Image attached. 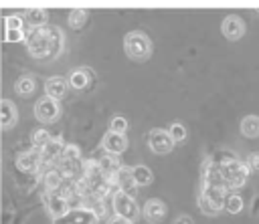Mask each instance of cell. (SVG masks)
<instances>
[{
	"label": "cell",
	"mask_w": 259,
	"mask_h": 224,
	"mask_svg": "<svg viewBox=\"0 0 259 224\" xmlns=\"http://www.w3.org/2000/svg\"><path fill=\"white\" fill-rule=\"evenodd\" d=\"M24 46L32 59L55 61L65 52V32L55 24H47L40 28H26Z\"/></svg>",
	"instance_id": "1"
},
{
	"label": "cell",
	"mask_w": 259,
	"mask_h": 224,
	"mask_svg": "<svg viewBox=\"0 0 259 224\" xmlns=\"http://www.w3.org/2000/svg\"><path fill=\"white\" fill-rule=\"evenodd\" d=\"M154 44L144 30H130L123 36V52L134 63H146L152 57Z\"/></svg>",
	"instance_id": "2"
},
{
	"label": "cell",
	"mask_w": 259,
	"mask_h": 224,
	"mask_svg": "<svg viewBox=\"0 0 259 224\" xmlns=\"http://www.w3.org/2000/svg\"><path fill=\"white\" fill-rule=\"evenodd\" d=\"M227 188L225 186H202L200 194L196 198L198 208L202 214L206 216H217L221 214L223 206H225V196H227Z\"/></svg>",
	"instance_id": "3"
},
{
	"label": "cell",
	"mask_w": 259,
	"mask_h": 224,
	"mask_svg": "<svg viewBox=\"0 0 259 224\" xmlns=\"http://www.w3.org/2000/svg\"><path fill=\"white\" fill-rule=\"evenodd\" d=\"M219 172L223 176V182H225L227 190H239L241 186H245V182L249 178V167L241 159H235V161H229V163L221 165Z\"/></svg>",
	"instance_id": "4"
},
{
	"label": "cell",
	"mask_w": 259,
	"mask_h": 224,
	"mask_svg": "<svg viewBox=\"0 0 259 224\" xmlns=\"http://www.w3.org/2000/svg\"><path fill=\"white\" fill-rule=\"evenodd\" d=\"M111 208H113V214L130 220L132 224L142 216V208L138 206L136 198L130 194H123V192H115L111 196Z\"/></svg>",
	"instance_id": "5"
},
{
	"label": "cell",
	"mask_w": 259,
	"mask_h": 224,
	"mask_svg": "<svg viewBox=\"0 0 259 224\" xmlns=\"http://www.w3.org/2000/svg\"><path fill=\"white\" fill-rule=\"evenodd\" d=\"M34 117L42 125H51V123L59 121V117H61V103L51 99V97H47V95L38 97L36 103H34Z\"/></svg>",
	"instance_id": "6"
},
{
	"label": "cell",
	"mask_w": 259,
	"mask_h": 224,
	"mask_svg": "<svg viewBox=\"0 0 259 224\" xmlns=\"http://www.w3.org/2000/svg\"><path fill=\"white\" fill-rule=\"evenodd\" d=\"M148 147L156 155H166V153H170L174 149V143H172V139H170L166 129L156 127V129H150V133H148Z\"/></svg>",
	"instance_id": "7"
},
{
	"label": "cell",
	"mask_w": 259,
	"mask_h": 224,
	"mask_svg": "<svg viewBox=\"0 0 259 224\" xmlns=\"http://www.w3.org/2000/svg\"><path fill=\"white\" fill-rule=\"evenodd\" d=\"M99 220L95 218V214L89 210V208H85V206H75V208H71L63 218H57V220H53V224H97Z\"/></svg>",
	"instance_id": "8"
},
{
	"label": "cell",
	"mask_w": 259,
	"mask_h": 224,
	"mask_svg": "<svg viewBox=\"0 0 259 224\" xmlns=\"http://www.w3.org/2000/svg\"><path fill=\"white\" fill-rule=\"evenodd\" d=\"M109 182L113 184L115 192H123V194H130V196L136 198L138 186H136V182H134V178H132V170H130L127 165H121V167L109 178Z\"/></svg>",
	"instance_id": "9"
},
{
	"label": "cell",
	"mask_w": 259,
	"mask_h": 224,
	"mask_svg": "<svg viewBox=\"0 0 259 224\" xmlns=\"http://www.w3.org/2000/svg\"><path fill=\"white\" fill-rule=\"evenodd\" d=\"M93 81H95V73L89 67H75L67 75L69 89H73V91H85V89H89V85Z\"/></svg>",
	"instance_id": "10"
},
{
	"label": "cell",
	"mask_w": 259,
	"mask_h": 224,
	"mask_svg": "<svg viewBox=\"0 0 259 224\" xmlns=\"http://www.w3.org/2000/svg\"><path fill=\"white\" fill-rule=\"evenodd\" d=\"M166 214H168V206H166V202L160 200V198H150V200H146V204H144V208H142V216H144V220H146L148 224H160V222L166 218Z\"/></svg>",
	"instance_id": "11"
},
{
	"label": "cell",
	"mask_w": 259,
	"mask_h": 224,
	"mask_svg": "<svg viewBox=\"0 0 259 224\" xmlns=\"http://www.w3.org/2000/svg\"><path fill=\"white\" fill-rule=\"evenodd\" d=\"M42 200H45V208H47V212H49V216L53 220L63 218L71 210V202L65 200V198H61L57 192H45Z\"/></svg>",
	"instance_id": "12"
},
{
	"label": "cell",
	"mask_w": 259,
	"mask_h": 224,
	"mask_svg": "<svg viewBox=\"0 0 259 224\" xmlns=\"http://www.w3.org/2000/svg\"><path fill=\"white\" fill-rule=\"evenodd\" d=\"M45 93H47V97H51V99H55V101L61 103L69 95V83H67V79L63 75L49 77L45 81Z\"/></svg>",
	"instance_id": "13"
},
{
	"label": "cell",
	"mask_w": 259,
	"mask_h": 224,
	"mask_svg": "<svg viewBox=\"0 0 259 224\" xmlns=\"http://www.w3.org/2000/svg\"><path fill=\"white\" fill-rule=\"evenodd\" d=\"M101 147L109 155H121L127 149V135H119V133L107 131L101 137Z\"/></svg>",
	"instance_id": "14"
},
{
	"label": "cell",
	"mask_w": 259,
	"mask_h": 224,
	"mask_svg": "<svg viewBox=\"0 0 259 224\" xmlns=\"http://www.w3.org/2000/svg\"><path fill=\"white\" fill-rule=\"evenodd\" d=\"M63 145H65L63 135H55V137H51V139H49V143L38 151V153H40V163H49V165L59 163V157H61Z\"/></svg>",
	"instance_id": "15"
},
{
	"label": "cell",
	"mask_w": 259,
	"mask_h": 224,
	"mask_svg": "<svg viewBox=\"0 0 259 224\" xmlns=\"http://www.w3.org/2000/svg\"><path fill=\"white\" fill-rule=\"evenodd\" d=\"M16 167L20 170V172H24V174H34V172H38V167H40V153H38V149H26V151H20L18 155H16Z\"/></svg>",
	"instance_id": "16"
},
{
	"label": "cell",
	"mask_w": 259,
	"mask_h": 224,
	"mask_svg": "<svg viewBox=\"0 0 259 224\" xmlns=\"http://www.w3.org/2000/svg\"><path fill=\"white\" fill-rule=\"evenodd\" d=\"M221 30L223 34L229 38V40H239L243 34H245V22L241 16H235V14H229L223 18L221 22Z\"/></svg>",
	"instance_id": "17"
},
{
	"label": "cell",
	"mask_w": 259,
	"mask_h": 224,
	"mask_svg": "<svg viewBox=\"0 0 259 224\" xmlns=\"http://www.w3.org/2000/svg\"><path fill=\"white\" fill-rule=\"evenodd\" d=\"M18 123V109L12 99H0V129L8 131Z\"/></svg>",
	"instance_id": "18"
},
{
	"label": "cell",
	"mask_w": 259,
	"mask_h": 224,
	"mask_svg": "<svg viewBox=\"0 0 259 224\" xmlns=\"http://www.w3.org/2000/svg\"><path fill=\"white\" fill-rule=\"evenodd\" d=\"M65 182V176L61 172L59 165H49V170L42 172V184H45V192H57Z\"/></svg>",
	"instance_id": "19"
},
{
	"label": "cell",
	"mask_w": 259,
	"mask_h": 224,
	"mask_svg": "<svg viewBox=\"0 0 259 224\" xmlns=\"http://www.w3.org/2000/svg\"><path fill=\"white\" fill-rule=\"evenodd\" d=\"M22 18L28 24V28H40V26H47V22H49V10L34 6V8H28Z\"/></svg>",
	"instance_id": "20"
},
{
	"label": "cell",
	"mask_w": 259,
	"mask_h": 224,
	"mask_svg": "<svg viewBox=\"0 0 259 224\" xmlns=\"http://www.w3.org/2000/svg\"><path fill=\"white\" fill-rule=\"evenodd\" d=\"M121 165H123V163H121L119 155H109V153H105V155H101V157L97 159V170H99L105 178H111Z\"/></svg>",
	"instance_id": "21"
},
{
	"label": "cell",
	"mask_w": 259,
	"mask_h": 224,
	"mask_svg": "<svg viewBox=\"0 0 259 224\" xmlns=\"http://www.w3.org/2000/svg\"><path fill=\"white\" fill-rule=\"evenodd\" d=\"M130 170H132V178H134V182H136L138 188L150 186V184L154 182V174H152V170H150L146 163H136V165H132Z\"/></svg>",
	"instance_id": "22"
},
{
	"label": "cell",
	"mask_w": 259,
	"mask_h": 224,
	"mask_svg": "<svg viewBox=\"0 0 259 224\" xmlns=\"http://www.w3.org/2000/svg\"><path fill=\"white\" fill-rule=\"evenodd\" d=\"M14 91H16V95H20V97H30V95L36 91V77L30 75V73L18 77V81H16V85H14Z\"/></svg>",
	"instance_id": "23"
},
{
	"label": "cell",
	"mask_w": 259,
	"mask_h": 224,
	"mask_svg": "<svg viewBox=\"0 0 259 224\" xmlns=\"http://www.w3.org/2000/svg\"><path fill=\"white\" fill-rule=\"evenodd\" d=\"M239 127H241V133H243L245 137H249V139L259 137V117H257V115H247V117H243Z\"/></svg>",
	"instance_id": "24"
},
{
	"label": "cell",
	"mask_w": 259,
	"mask_h": 224,
	"mask_svg": "<svg viewBox=\"0 0 259 224\" xmlns=\"http://www.w3.org/2000/svg\"><path fill=\"white\" fill-rule=\"evenodd\" d=\"M168 135H170V139H172V143L174 145H178V143H182V141H186V137H188V131H186V125L184 123H180V121H172L170 125H168Z\"/></svg>",
	"instance_id": "25"
},
{
	"label": "cell",
	"mask_w": 259,
	"mask_h": 224,
	"mask_svg": "<svg viewBox=\"0 0 259 224\" xmlns=\"http://www.w3.org/2000/svg\"><path fill=\"white\" fill-rule=\"evenodd\" d=\"M77 161H81V149L75 143H65L59 163H77Z\"/></svg>",
	"instance_id": "26"
},
{
	"label": "cell",
	"mask_w": 259,
	"mask_h": 224,
	"mask_svg": "<svg viewBox=\"0 0 259 224\" xmlns=\"http://www.w3.org/2000/svg\"><path fill=\"white\" fill-rule=\"evenodd\" d=\"M223 210H227L229 214H239V212L243 210V198H241V194H237V192H227Z\"/></svg>",
	"instance_id": "27"
},
{
	"label": "cell",
	"mask_w": 259,
	"mask_h": 224,
	"mask_svg": "<svg viewBox=\"0 0 259 224\" xmlns=\"http://www.w3.org/2000/svg\"><path fill=\"white\" fill-rule=\"evenodd\" d=\"M85 22H87V10L85 8H73L69 12V16H67V24L73 30H79Z\"/></svg>",
	"instance_id": "28"
},
{
	"label": "cell",
	"mask_w": 259,
	"mask_h": 224,
	"mask_svg": "<svg viewBox=\"0 0 259 224\" xmlns=\"http://www.w3.org/2000/svg\"><path fill=\"white\" fill-rule=\"evenodd\" d=\"M4 26H6V32H24V18L18 16V14H6L4 16Z\"/></svg>",
	"instance_id": "29"
},
{
	"label": "cell",
	"mask_w": 259,
	"mask_h": 224,
	"mask_svg": "<svg viewBox=\"0 0 259 224\" xmlns=\"http://www.w3.org/2000/svg\"><path fill=\"white\" fill-rule=\"evenodd\" d=\"M208 159L214 163V165H225V163H229V161H235V159H239L237 157V153H233L231 149H219V151H214L212 155H208Z\"/></svg>",
	"instance_id": "30"
},
{
	"label": "cell",
	"mask_w": 259,
	"mask_h": 224,
	"mask_svg": "<svg viewBox=\"0 0 259 224\" xmlns=\"http://www.w3.org/2000/svg\"><path fill=\"white\" fill-rule=\"evenodd\" d=\"M127 129H130V123H127V119H125L123 115H113V117L109 119V131L119 133V135H125Z\"/></svg>",
	"instance_id": "31"
},
{
	"label": "cell",
	"mask_w": 259,
	"mask_h": 224,
	"mask_svg": "<svg viewBox=\"0 0 259 224\" xmlns=\"http://www.w3.org/2000/svg\"><path fill=\"white\" fill-rule=\"evenodd\" d=\"M51 137H53V135H51L47 129H42V127H40V129H36V131L32 133V139H30V141H32V149H38V151H40V149L49 143V139H51Z\"/></svg>",
	"instance_id": "32"
},
{
	"label": "cell",
	"mask_w": 259,
	"mask_h": 224,
	"mask_svg": "<svg viewBox=\"0 0 259 224\" xmlns=\"http://www.w3.org/2000/svg\"><path fill=\"white\" fill-rule=\"evenodd\" d=\"M245 165L249 167V172H259V151H253L247 155Z\"/></svg>",
	"instance_id": "33"
},
{
	"label": "cell",
	"mask_w": 259,
	"mask_h": 224,
	"mask_svg": "<svg viewBox=\"0 0 259 224\" xmlns=\"http://www.w3.org/2000/svg\"><path fill=\"white\" fill-rule=\"evenodd\" d=\"M172 224H194V220H192V216H188V214H178V216L172 220Z\"/></svg>",
	"instance_id": "34"
},
{
	"label": "cell",
	"mask_w": 259,
	"mask_h": 224,
	"mask_svg": "<svg viewBox=\"0 0 259 224\" xmlns=\"http://www.w3.org/2000/svg\"><path fill=\"white\" fill-rule=\"evenodd\" d=\"M105 224H132V222L125 220V218H121V216H117V214H113V216H107Z\"/></svg>",
	"instance_id": "35"
}]
</instances>
